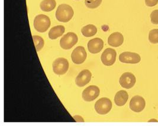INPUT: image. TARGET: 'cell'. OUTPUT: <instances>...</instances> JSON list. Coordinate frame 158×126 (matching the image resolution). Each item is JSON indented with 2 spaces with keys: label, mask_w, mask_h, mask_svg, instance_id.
<instances>
[{
  "label": "cell",
  "mask_w": 158,
  "mask_h": 126,
  "mask_svg": "<svg viewBox=\"0 0 158 126\" xmlns=\"http://www.w3.org/2000/svg\"><path fill=\"white\" fill-rule=\"evenodd\" d=\"M74 14L72 7L68 4H61L56 11V18L58 21L66 23L70 21Z\"/></svg>",
  "instance_id": "1"
},
{
  "label": "cell",
  "mask_w": 158,
  "mask_h": 126,
  "mask_svg": "<svg viewBox=\"0 0 158 126\" xmlns=\"http://www.w3.org/2000/svg\"><path fill=\"white\" fill-rule=\"evenodd\" d=\"M50 20L49 17L44 14L37 15L34 20V27L40 33H44L50 27Z\"/></svg>",
  "instance_id": "2"
},
{
  "label": "cell",
  "mask_w": 158,
  "mask_h": 126,
  "mask_svg": "<svg viewBox=\"0 0 158 126\" xmlns=\"http://www.w3.org/2000/svg\"><path fill=\"white\" fill-rule=\"evenodd\" d=\"M69 62L64 57L56 59L53 63L52 67L54 73L58 75H62L66 73L69 69Z\"/></svg>",
  "instance_id": "3"
},
{
  "label": "cell",
  "mask_w": 158,
  "mask_h": 126,
  "mask_svg": "<svg viewBox=\"0 0 158 126\" xmlns=\"http://www.w3.org/2000/svg\"><path fill=\"white\" fill-rule=\"evenodd\" d=\"M112 108V103L110 99L102 98L98 99L95 104V110L97 113L105 115L110 111Z\"/></svg>",
  "instance_id": "4"
},
{
  "label": "cell",
  "mask_w": 158,
  "mask_h": 126,
  "mask_svg": "<svg viewBox=\"0 0 158 126\" xmlns=\"http://www.w3.org/2000/svg\"><path fill=\"white\" fill-rule=\"evenodd\" d=\"M78 40V36L75 33L69 32L61 38L60 40V45L62 49L68 50L71 49L77 43Z\"/></svg>",
  "instance_id": "5"
},
{
  "label": "cell",
  "mask_w": 158,
  "mask_h": 126,
  "mask_svg": "<svg viewBox=\"0 0 158 126\" xmlns=\"http://www.w3.org/2000/svg\"><path fill=\"white\" fill-rule=\"evenodd\" d=\"M100 89L98 86L95 85H91L87 87L84 90L82 97L84 101L87 102H90L95 100L100 95Z\"/></svg>",
  "instance_id": "6"
},
{
  "label": "cell",
  "mask_w": 158,
  "mask_h": 126,
  "mask_svg": "<svg viewBox=\"0 0 158 126\" xmlns=\"http://www.w3.org/2000/svg\"><path fill=\"white\" fill-rule=\"evenodd\" d=\"M117 53L114 49L107 48L101 55V59L102 63L106 66H111L115 63Z\"/></svg>",
  "instance_id": "7"
},
{
  "label": "cell",
  "mask_w": 158,
  "mask_h": 126,
  "mask_svg": "<svg viewBox=\"0 0 158 126\" xmlns=\"http://www.w3.org/2000/svg\"><path fill=\"white\" fill-rule=\"evenodd\" d=\"M86 50L83 46H78L73 50L72 53V62L75 64H81L86 60Z\"/></svg>",
  "instance_id": "8"
},
{
  "label": "cell",
  "mask_w": 158,
  "mask_h": 126,
  "mask_svg": "<svg viewBox=\"0 0 158 126\" xmlns=\"http://www.w3.org/2000/svg\"><path fill=\"white\" fill-rule=\"evenodd\" d=\"M136 82V79L135 76L130 72L124 73L119 80L120 85L126 89H130L133 87Z\"/></svg>",
  "instance_id": "9"
},
{
  "label": "cell",
  "mask_w": 158,
  "mask_h": 126,
  "mask_svg": "<svg viewBox=\"0 0 158 126\" xmlns=\"http://www.w3.org/2000/svg\"><path fill=\"white\" fill-rule=\"evenodd\" d=\"M145 106L146 102L144 99L139 95L133 97L130 102V108L134 112L142 111L145 108Z\"/></svg>",
  "instance_id": "10"
},
{
  "label": "cell",
  "mask_w": 158,
  "mask_h": 126,
  "mask_svg": "<svg viewBox=\"0 0 158 126\" xmlns=\"http://www.w3.org/2000/svg\"><path fill=\"white\" fill-rule=\"evenodd\" d=\"M119 61L122 63L135 64L140 62L141 61V57L136 53L125 52L120 55Z\"/></svg>",
  "instance_id": "11"
},
{
  "label": "cell",
  "mask_w": 158,
  "mask_h": 126,
  "mask_svg": "<svg viewBox=\"0 0 158 126\" xmlns=\"http://www.w3.org/2000/svg\"><path fill=\"white\" fill-rule=\"evenodd\" d=\"M92 77L91 72L88 69L82 70L75 79V83L80 87L85 86L88 84Z\"/></svg>",
  "instance_id": "12"
},
{
  "label": "cell",
  "mask_w": 158,
  "mask_h": 126,
  "mask_svg": "<svg viewBox=\"0 0 158 126\" xmlns=\"http://www.w3.org/2000/svg\"><path fill=\"white\" fill-rule=\"evenodd\" d=\"M104 47V42L100 38H95L88 43V49L90 53L95 54L100 53Z\"/></svg>",
  "instance_id": "13"
},
{
  "label": "cell",
  "mask_w": 158,
  "mask_h": 126,
  "mask_svg": "<svg viewBox=\"0 0 158 126\" xmlns=\"http://www.w3.org/2000/svg\"><path fill=\"white\" fill-rule=\"evenodd\" d=\"M124 42V37L122 33L115 32L109 36L108 39V44L113 47H119Z\"/></svg>",
  "instance_id": "14"
},
{
  "label": "cell",
  "mask_w": 158,
  "mask_h": 126,
  "mask_svg": "<svg viewBox=\"0 0 158 126\" xmlns=\"http://www.w3.org/2000/svg\"><path fill=\"white\" fill-rule=\"evenodd\" d=\"M129 95L127 92L124 90H121L117 92L114 97V102L117 106L121 107L125 105L128 101Z\"/></svg>",
  "instance_id": "15"
},
{
  "label": "cell",
  "mask_w": 158,
  "mask_h": 126,
  "mask_svg": "<svg viewBox=\"0 0 158 126\" xmlns=\"http://www.w3.org/2000/svg\"><path fill=\"white\" fill-rule=\"evenodd\" d=\"M65 28L64 26H55L50 29L49 32V37L52 40L56 39L60 37L65 32Z\"/></svg>",
  "instance_id": "16"
},
{
  "label": "cell",
  "mask_w": 158,
  "mask_h": 126,
  "mask_svg": "<svg viewBox=\"0 0 158 126\" xmlns=\"http://www.w3.org/2000/svg\"><path fill=\"white\" fill-rule=\"evenodd\" d=\"M56 6L55 0H43L40 4L41 10L43 11L49 12L53 10Z\"/></svg>",
  "instance_id": "17"
},
{
  "label": "cell",
  "mask_w": 158,
  "mask_h": 126,
  "mask_svg": "<svg viewBox=\"0 0 158 126\" xmlns=\"http://www.w3.org/2000/svg\"><path fill=\"white\" fill-rule=\"evenodd\" d=\"M81 32L85 37H89L96 35L97 32V28L93 24H88L82 28Z\"/></svg>",
  "instance_id": "18"
},
{
  "label": "cell",
  "mask_w": 158,
  "mask_h": 126,
  "mask_svg": "<svg viewBox=\"0 0 158 126\" xmlns=\"http://www.w3.org/2000/svg\"><path fill=\"white\" fill-rule=\"evenodd\" d=\"M33 40L35 43L36 51L39 52L44 46V40L42 37L39 36H33Z\"/></svg>",
  "instance_id": "19"
},
{
  "label": "cell",
  "mask_w": 158,
  "mask_h": 126,
  "mask_svg": "<svg viewBox=\"0 0 158 126\" xmlns=\"http://www.w3.org/2000/svg\"><path fill=\"white\" fill-rule=\"evenodd\" d=\"M149 40L151 43L156 44L158 43V29H153L149 34Z\"/></svg>",
  "instance_id": "20"
},
{
  "label": "cell",
  "mask_w": 158,
  "mask_h": 126,
  "mask_svg": "<svg viewBox=\"0 0 158 126\" xmlns=\"http://www.w3.org/2000/svg\"><path fill=\"white\" fill-rule=\"evenodd\" d=\"M102 1V0H85V4L88 8L94 9L100 6Z\"/></svg>",
  "instance_id": "21"
},
{
  "label": "cell",
  "mask_w": 158,
  "mask_h": 126,
  "mask_svg": "<svg viewBox=\"0 0 158 126\" xmlns=\"http://www.w3.org/2000/svg\"><path fill=\"white\" fill-rule=\"evenodd\" d=\"M151 22L154 24H158V10H154L151 14Z\"/></svg>",
  "instance_id": "22"
},
{
  "label": "cell",
  "mask_w": 158,
  "mask_h": 126,
  "mask_svg": "<svg viewBox=\"0 0 158 126\" xmlns=\"http://www.w3.org/2000/svg\"><path fill=\"white\" fill-rule=\"evenodd\" d=\"M158 0H145V4L148 7H153L157 5Z\"/></svg>",
  "instance_id": "23"
},
{
  "label": "cell",
  "mask_w": 158,
  "mask_h": 126,
  "mask_svg": "<svg viewBox=\"0 0 158 126\" xmlns=\"http://www.w3.org/2000/svg\"><path fill=\"white\" fill-rule=\"evenodd\" d=\"M73 119L77 121H82L84 122V120L82 118V117L79 116H73Z\"/></svg>",
  "instance_id": "24"
}]
</instances>
